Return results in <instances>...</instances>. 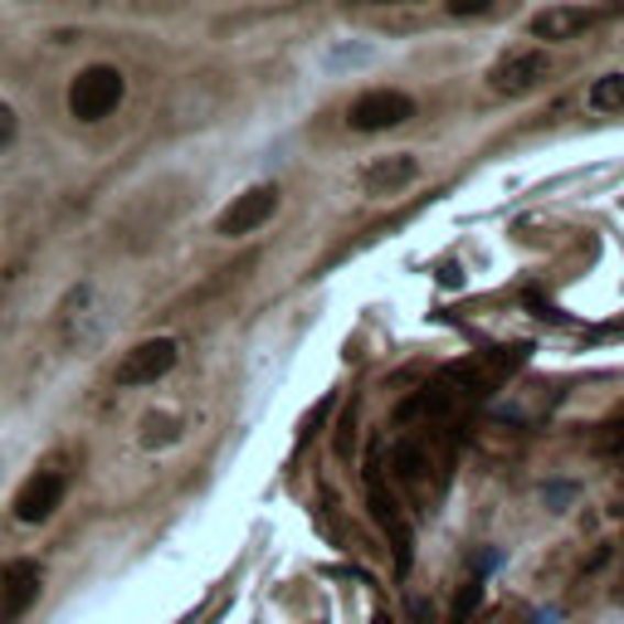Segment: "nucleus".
<instances>
[{
	"instance_id": "6e6552de",
	"label": "nucleus",
	"mask_w": 624,
	"mask_h": 624,
	"mask_svg": "<svg viewBox=\"0 0 624 624\" xmlns=\"http://www.w3.org/2000/svg\"><path fill=\"white\" fill-rule=\"evenodd\" d=\"M605 15V10H581V6H551V10H541V15H532V35L537 40H571V35H581V30H590L595 20Z\"/></svg>"
},
{
	"instance_id": "20e7f679",
	"label": "nucleus",
	"mask_w": 624,
	"mask_h": 624,
	"mask_svg": "<svg viewBox=\"0 0 624 624\" xmlns=\"http://www.w3.org/2000/svg\"><path fill=\"white\" fill-rule=\"evenodd\" d=\"M176 361H180V347L172 342V337H152V342L132 347L128 357H122L118 385H128V391H132V385H156L162 376H172Z\"/></svg>"
},
{
	"instance_id": "ddd939ff",
	"label": "nucleus",
	"mask_w": 624,
	"mask_h": 624,
	"mask_svg": "<svg viewBox=\"0 0 624 624\" xmlns=\"http://www.w3.org/2000/svg\"><path fill=\"white\" fill-rule=\"evenodd\" d=\"M493 0H449V15H488Z\"/></svg>"
},
{
	"instance_id": "f257e3e1",
	"label": "nucleus",
	"mask_w": 624,
	"mask_h": 624,
	"mask_svg": "<svg viewBox=\"0 0 624 624\" xmlns=\"http://www.w3.org/2000/svg\"><path fill=\"white\" fill-rule=\"evenodd\" d=\"M122 98H128V78H122V69H112V64H88L69 84V112L78 122L112 118L122 108Z\"/></svg>"
},
{
	"instance_id": "1a4fd4ad",
	"label": "nucleus",
	"mask_w": 624,
	"mask_h": 624,
	"mask_svg": "<svg viewBox=\"0 0 624 624\" xmlns=\"http://www.w3.org/2000/svg\"><path fill=\"white\" fill-rule=\"evenodd\" d=\"M419 176V162L410 152H401V156H385V162L376 166H366V176H361V186H366V196H401L405 186Z\"/></svg>"
},
{
	"instance_id": "f03ea898",
	"label": "nucleus",
	"mask_w": 624,
	"mask_h": 624,
	"mask_svg": "<svg viewBox=\"0 0 624 624\" xmlns=\"http://www.w3.org/2000/svg\"><path fill=\"white\" fill-rule=\"evenodd\" d=\"M410 118H415V98L401 94V88H371V94H361L347 108L351 132H391V128H405Z\"/></svg>"
},
{
	"instance_id": "0eeeda50",
	"label": "nucleus",
	"mask_w": 624,
	"mask_h": 624,
	"mask_svg": "<svg viewBox=\"0 0 624 624\" xmlns=\"http://www.w3.org/2000/svg\"><path fill=\"white\" fill-rule=\"evenodd\" d=\"M64 473L59 469H40V473H30L25 483H20V493H15V522H25V527H40V522H50L54 513H59V503H64Z\"/></svg>"
},
{
	"instance_id": "9b49d317",
	"label": "nucleus",
	"mask_w": 624,
	"mask_h": 624,
	"mask_svg": "<svg viewBox=\"0 0 624 624\" xmlns=\"http://www.w3.org/2000/svg\"><path fill=\"white\" fill-rule=\"evenodd\" d=\"M15 138H20V118H15V108H10L6 98H0V156H6L10 146H15Z\"/></svg>"
},
{
	"instance_id": "f8f14e48",
	"label": "nucleus",
	"mask_w": 624,
	"mask_h": 624,
	"mask_svg": "<svg viewBox=\"0 0 624 624\" xmlns=\"http://www.w3.org/2000/svg\"><path fill=\"white\" fill-rule=\"evenodd\" d=\"M376 59V54L371 50H332V59H327V69H342V64H351V69H357V64H371Z\"/></svg>"
},
{
	"instance_id": "39448f33",
	"label": "nucleus",
	"mask_w": 624,
	"mask_h": 624,
	"mask_svg": "<svg viewBox=\"0 0 624 624\" xmlns=\"http://www.w3.org/2000/svg\"><path fill=\"white\" fill-rule=\"evenodd\" d=\"M44 571L40 561H6L0 566V624H15L30 615V605L40 600Z\"/></svg>"
},
{
	"instance_id": "7ed1b4c3",
	"label": "nucleus",
	"mask_w": 624,
	"mask_h": 624,
	"mask_svg": "<svg viewBox=\"0 0 624 624\" xmlns=\"http://www.w3.org/2000/svg\"><path fill=\"white\" fill-rule=\"evenodd\" d=\"M274 210H278V190L274 186H249L244 196H234L230 206L220 210L215 234H225V240H244V234L264 230V225L274 220Z\"/></svg>"
},
{
	"instance_id": "423d86ee",
	"label": "nucleus",
	"mask_w": 624,
	"mask_h": 624,
	"mask_svg": "<svg viewBox=\"0 0 624 624\" xmlns=\"http://www.w3.org/2000/svg\"><path fill=\"white\" fill-rule=\"evenodd\" d=\"M547 69H551L547 50H517L488 69V88H493V94H507V98H522L547 78Z\"/></svg>"
},
{
	"instance_id": "9d476101",
	"label": "nucleus",
	"mask_w": 624,
	"mask_h": 624,
	"mask_svg": "<svg viewBox=\"0 0 624 624\" xmlns=\"http://www.w3.org/2000/svg\"><path fill=\"white\" fill-rule=\"evenodd\" d=\"M585 103L595 108V112H620L624 108V74L595 78V84H590V94H585Z\"/></svg>"
}]
</instances>
